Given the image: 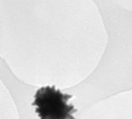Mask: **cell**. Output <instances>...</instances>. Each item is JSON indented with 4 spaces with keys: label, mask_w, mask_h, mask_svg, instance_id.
<instances>
[{
    "label": "cell",
    "mask_w": 132,
    "mask_h": 119,
    "mask_svg": "<svg viewBox=\"0 0 132 119\" xmlns=\"http://www.w3.org/2000/svg\"><path fill=\"white\" fill-rule=\"evenodd\" d=\"M73 95L63 93L55 86H43L35 94L33 105L42 119L73 118L77 109L69 103Z\"/></svg>",
    "instance_id": "cell-1"
}]
</instances>
